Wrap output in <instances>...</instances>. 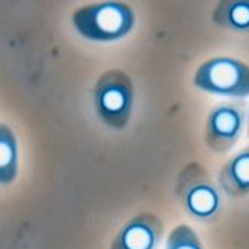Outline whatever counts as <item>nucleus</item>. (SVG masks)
Wrapping results in <instances>:
<instances>
[{
    "mask_svg": "<svg viewBox=\"0 0 249 249\" xmlns=\"http://www.w3.org/2000/svg\"><path fill=\"white\" fill-rule=\"evenodd\" d=\"M134 9L123 2H99L74 11L75 32L92 42H114L126 38L135 27Z\"/></svg>",
    "mask_w": 249,
    "mask_h": 249,
    "instance_id": "obj_1",
    "label": "nucleus"
},
{
    "mask_svg": "<svg viewBox=\"0 0 249 249\" xmlns=\"http://www.w3.org/2000/svg\"><path fill=\"white\" fill-rule=\"evenodd\" d=\"M174 194L185 213L194 221L209 224L222 210L221 188L200 162L186 164L176 177Z\"/></svg>",
    "mask_w": 249,
    "mask_h": 249,
    "instance_id": "obj_2",
    "label": "nucleus"
},
{
    "mask_svg": "<svg viewBox=\"0 0 249 249\" xmlns=\"http://www.w3.org/2000/svg\"><path fill=\"white\" fill-rule=\"evenodd\" d=\"M93 108L99 122L111 131L128 128L134 113L135 89L132 78L122 69H110L99 75L93 87Z\"/></svg>",
    "mask_w": 249,
    "mask_h": 249,
    "instance_id": "obj_3",
    "label": "nucleus"
},
{
    "mask_svg": "<svg viewBox=\"0 0 249 249\" xmlns=\"http://www.w3.org/2000/svg\"><path fill=\"white\" fill-rule=\"evenodd\" d=\"M192 83L209 95L245 99L249 96V65L230 56L212 57L197 68Z\"/></svg>",
    "mask_w": 249,
    "mask_h": 249,
    "instance_id": "obj_4",
    "label": "nucleus"
},
{
    "mask_svg": "<svg viewBox=\"0 0 249 249\" xmlns=\"http://www.w3.org/2000/svg\"><path fill=\"white\" fill-rule=\"evenodd\" d=\"M246 126V111L242 101H225L209 111L204 141L210 152L224 155L236 146Z\"/></svg>",
    "mask_w": 249,
    "mask_h": 249,
    "instance_id": "obj_5",
    "label": "nucleus"
},
{
    "mask_svg": "<svg viewBox=\"0 0 249 249\" xmlns=\"http://www.w3.org/2000/svg\"><path fill=\"white\" fill-rule=\"evenodd\" d=\"M162 234V221L150 212H143L123 224L110 249H156Z\"/></svg>",
    "mask_w": 249,
    "mask_h": 249,
    "instance_id": "obj_6",
    "label": "nucleus"
},
{
    "mask_svg": "<svg viewBox=\"0 0 249 249\" xmlns=\"http://www.w3.org/2000/svg\"><path fill=\"white\" fill-rule=\"evenodd\" d=\"M218 185L230 198L249 195V144L237 150L219 168Z\"/></svg>",
    "mask_w": 249,
    "mask_h": 249,
    "instance_id": "obj_7",
    "label": "nucleus"
},
{
    "mask_svg": "<svg viewBox=\"0 0 249 249\" xmlns=\"http://www.w3.org/2000/svg\"><path fill=\"white\" fill-rule=\"evenodd\" d=\"M210 20L224 30L249 35V0H221L213 8Z\"/></svg>",
    "mask_w": 249,
    "mask_h": 249,
    "instance_id": "obj_8",
    "label": "nucleus"
},
{
    "mask_svg": "<svg viewBox=\"0 0 249 249\" xmlns=\"http://www.w3.org/2000/svg\"><path fill=\"white\" fill-rule=\"evenodd\" d=\"M20 170L18 140L6 123H0V185L8 186L15 182Z\"/></svg>",
    "mask_w": 249,
    "mask_h": 249,
    "instance_id": "obj_9",
    "label": "nucleus"
},
{
    "mask_svg": "<svg viewBox=\"0 0 249 249\" xmlns=\"http://www.w3.org/2000/svg\"><path fill=\"white\" fill-rule=\"evenodd\" d=\"M165 249H204V245L192 227L179 224L167 236Z\"/></svg>",
    "mask_w": 249,
    "mask_h": 249,
    "instance_id": "obj_10",
    "label": "nucleus"
},
{
    "mask_svg": "<svg viewBox=\"0 0 249 249\" xmlns=\"http://www.w3.org/2000/svg\"><path fill=\"white\" fill-rule=\"evenodd\" d=\"M246 131H248V137H249V107H248V113H246Z\"/></svg>",
    "mask_w": 249,
    "mask_h": 249,
    "instance_id": "obj_11",
    "label": "nucleus"
}]
</instances>
